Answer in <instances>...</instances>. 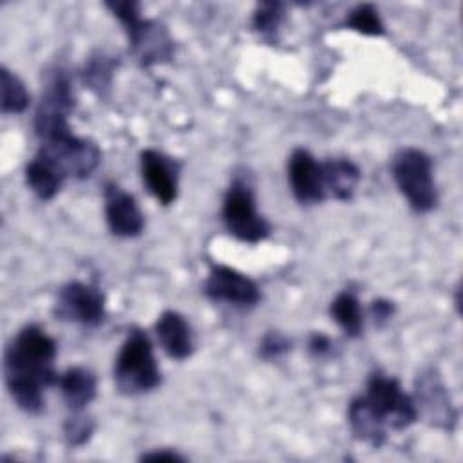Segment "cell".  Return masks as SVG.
Here are the masks:
<instances>
[{
  "label": "cell",
  "instance_id": "4fadbf2b",
  "mask_svg": "<svg viewBox=\"0 0 463 463\" xmlns=\"http://www.w3.org/2000/svg\"><path fill=\"white\" fill-rule=\"evenodd\" d=\"M288 181L293 197L300 204L322 203L326 195L322 163L306 148H295L288 161Z\"/></svg>",
  "mask_w": 463,
  "mask_h": 463
},
{
  "label": "cell",
  "instance_id": "9c48e42d",
  "mask_svg": "<svg viewBox=\"0 0 463 463\" xmlns=\"http://www.w3.org/2000/svg\"><path fill=\"white\" fill-rule=\"evenodd\" d=\"M52 313L61 322L94 327L105 320V297L92 284L71 280L60 288Z\"/></svg>",
  "mask_w": 463,
  "mask_h": 463
},
{
  "label": "cell",
  "instance_id": "cb8c5ba5",
  "mask_svg": "<svg viewBox=\"0 0 463 463\" xmlns=\"http://www.w3.org/2000/svg\"><path fill=\"white\" fill-rule=\"evenodd\" d=\"M284 20V4L280 2H262L253 11L251 25L262 36H273Z\"/></svg>",
  "mask_w": 463,
  "mask_h": 463
},
{
  "label": "cell",
  "instance_id": "ffe728a7",
  "mask_svg": "<svg viewBox=\"0 0 463 463\" xmlns=\"http://www.w3.org/2000/svg\"><path fill=\"white\" fill-rule=\"evenodd\" d=\"M329 313L333 320L338 324V327L351 338H358L364 331V311L360 306V300L354 291L344 289L340 291L331 306Z\"/></svg>",
  "mask_w": 463,
  "mask_h": 463
},
{
  "label": "cell",
  "instance_id": "7c38bea8",
  "mask_svg": "<svg viewBox=\"0 0 463 463\" xmlns=\"http://www.w3.org/2000/svg\"><path fill=\"white\" fill-rule=\"evenodd\" d=\"M141 177L146 190L161 203L172 204L179 192V163L170 156L156 150L145 148L139 156Z\"/></svg>",
  "mask_w": 463,
  "mask_h": 463
},
{
  "label": "cell",
  "instance_id": "9a60e30c",
  "mask_svg": "<svg viewBox=\"0 0 463 463\" xmlns=\"http://www.w3.org/2000/svg\"><path fill=\"white\" fill-rule=\"evenodd\" d=\"M156 336L163 347V351L174 360H186L194 353V336L192 327L186 318L174 311H163L156 320Z\"/></svg>",
  "mask_w": 463,
  "mask_h": 463
},
{
  "label": "cell",
  "instance_id": "5bb4252c",
  "mask_svg": "<svg viewBox=\"0 0 463 463\" xmlns=\"http://www.w3.org/2000/svg\"><path fill=\"white\" fill-rule=\"evenodd\" d=\"M105 221L116 237H137L145 228V215L136 197L116 183H107L103 190Z\"/></svg>",
  "mask_w": 463,
  "mask_h": 463
},
{
  "label": "cell",
  "instance_id": "d6986e66",
  "mask_svg": "<svg viewBox=\"0 0 463 463\" xmlns=\"http://www.w3.org/2000/svg\"><path fill=\"white\" fill-rule=\"evenodd\" d=\"M63 181L65 179L38 154L25 165V183L42 201H51L60 192Z\"/></svg>",
  "mask_w": 463,
  "mask_h": 463
},
{
  "label": "cell",
  "instance_id": "4316f807",
  "mask_svg": "<svg viewBox=\"0 0 463 463\" xmlns=\"http://www.w3.org/2000/svg\"><path fill=\"white\" fill-rule=\"evenodd\" d=\"M394 315V304L387 298H376L371 304V317L376 326L387 324Z\"/></svg>",
  "mask_w": 463,
  "mask_h": 463
},
{
  "label": "cell",
  "instance_id": "e0dca14e",
  "mask_svg": "<svg viewBox=\"0 0 463 463\" xmlns=\"http://www.w3.org/2000/svg\"><path fill=\"white\" fill-rule=\"evenodd\" d=\"M322 175L326 195H331L336 201H349L354 195L362 172L351 159L331 157L322 161Z\"/></svg>",
  "mask_w": 463,
  "mask_h": 463
},
{
  "label": "cell",
  "instance_id": "7a4b0ae2",
  "mask_svg": "<svg viewBox=\"0 0 463 463\" xmlns=\"http://www.w3.org/2000/svg\"><path fill=\"white\" fill-rule=\"evenodd\" d=\"M105 7L125 27L128 45L141 67L166 63L174 56V40L166 27L150 18H141L139 4L134 0L105 2Z\"/></svg>",
  "mask_w": 463,
  "mask_h": 463
},
{
  "label": "cell",
  "instance_id": "7402d4cb",
  "mask_svg": "<svg viewBox=\"0 0 463 463\" xmlns=\"http://www.w3.org/2000/svg\"><path fill=\"white\" fill-rule=\"evenodd\" d=\"M0 90L2 114H22L29 107L31 96L25 89V83L20 80L18 74L9 71L5 65L0 67Z\"/></svg>",
  "mask_w": 463,
  "mask_h": 463
},
{
  "label": "cell",
  "instance_id": "ac0fdd59",
  "mask_svg": "<svg viewBox=\"0 0 463 463\" xmlns=\"http://www.w3.org/2000/svg\"><path fill=\"white\" fill-rule=\"evenodd\" d=\"M347 423L356 439L378 449L387 439V429L373 416L362 396L351 400L347 407Z\"/></svg>",
  "mask_w": 463,
  "mask_h": 463
},
{
  "label": "cell",
  "instance_id": "2e32d148",
  "mask_svg": "<svg viewBox=\"0 0 463 463\" xmlns=\"http://www.w3.org/2000/svg\"><path fill=\"white\" fill-rule=\"evenodd\" d=\"M58 387L67 409L71 412H80L96 398L98 380L90 369L74 365L60 374Z\"/></svg>",
  "mask_w": 463,
  "mask_h": 463
},
{
  "label": "cell",
  "instance_id": "5b68a950",
  "mask_svg": "<svg viewBox=\"0 0 463 463\" xmlns=\"http://www.w3.org/2000/svg\"><path fill=\"white\" fill-rule=\"evenodd\" d=\"M373 416L392 430H403L418 420V411L412 396H409L400 382L383 373H373L367 378L365 392L360 394Z\"/></svg>",
  "mask_w": 463,
  "mask_h": 463
},
{
  "label": "cell",
  "instance_id": "3957f363",
  "mask_svg": "<svg viewBox=\"0 0 463 463\" xmlns=\"http://www.w3.org/2000/svg\"><path fill=\"white\" fill-rule=\"evenodd\" d=\"M114 383L121 394L134 396L154 391L161 383V371L148 335L134 327L128 331L114 360Z\"/></svg>",
  "mask_w": 463,
  "mask_h": 463
},
{
  "label": "cell",
  "instance_id": "603a6c76",
  "mask_svg": "<svg viewBox=\"0 0 463 463\" xmlns=\"http://www.w3.org/2000/svg\"><path fill=\"white\" fill-rule=\"evenodd\" d=\"M344 25L365 36H380L385 33L378 9L373 4H358L356 7H353Z\"/></svg>",
  "mask_w": 463,
  "mask_h": 463
},
{
  "label": "cell",
  "instance_id": "d4e9b609",
  "mask_svg": "<svg viewBox=\"0 0 463 463\" xmlns=\"http://www.w3.org/2000/svg\"><path fill=\"white\" fill-rule=\"evenodd\" d=\"M94 420L90 416H87L83 411L80 412H72V416H69L63 423V438L65 443L69 447H81L85 445L92 432H94Z\"/></svg>",
  "mask_w": 463,
  "mask_h": 463
},
{
  "label": "cell",
  "instance_id": "30bf717a",
  "mask_svg": "<svg viewBox=\"0 0 463 463\" xmlns=\"http://www.w3.org/2000/svg\"><path fill=\"white\" fill-rule=\"evenodd\" d=\"M203 291L213 302H226L239 307H251L260 300V289L255 280L224 264H213L210 268Z\"/></svg>",
  "mask_w": 463,
  "mask_h": 463
},
{
  "label": "cell",
  "instance_id": "8fae6325",
  "mask_svg": "<svg viewBox=\"0 0 463 463\" xmlns=\"http://www.w3.org/2000/svg\"><path fill=\"white\" fill-rule=\"evenodd\" d=\"M416 403L418 416L423 414L432 425L452 430L458 420L456 411L452 409L447 389L434 369L423 371L416 380V396L412 398Z\"/></svg>",
  "mask_w": 463,
  "mask_h": 463
},
{
  "label": "cell",
  "instance_id": "83f0119b",
  "mask_svg": "<svg viewBox=\"0 0 463 463\" xmlns=\"http://www.w3.org/2000/svg\"><path fill=\"white\" fill-rule=\"evenodd\" d=\"M331 347H333V342L327 335L324 333H313L307 340V351L317 356V358H322L326 354L331 353Z\"/></svg>",
  "mask_w": 463,
  "mask_h": 463
},
{
  "label": "cell",
  "instance_id": "277c9868",
  "mask_svg": "<svg viewBox=\"0 0 463 463\" xmlns=\"http://www.w3.org/2000/svg\"><path fill=\"white\" fill-rule=\"evenodd\" d=\"M392 179L409 206L418 213L430 212L438 203L432 159L420 148H400L391 161Z\"/></svg>",
  "mask_w": 463,
  "mask_h": 463
},
{
  "label": "cell",
  "instance_id": "f1b7e54d",
  "mask_svg": "<svg viewBox=\"0 0 463 463\" xmlns=\"http://www.w3.org/2000/svg\"><path fill=\"white\" fill-rule=\"evenodd\" d=\"M139 459L141 461H184V456H181L170 449H161V450L145 452Z\"/></svg>",
  "mask_w": 463,
  "mask_h": 463
},
{
  "label": "cell",
  "instance_id": "52a82bcc",
  "mask_svg": "<svg viewBox=\"0 0 463 463\" xmlns=\"http://www.w3.org/2000/svg\"><path fill=\"white\" fill-rule=\"evenodd\" d=\"M221 215L228 233L242 242L257 244L268 239L271 233L269 222L257 210L251 184L242 177L233 179L228 186L222 199Z\"/></svg>",
  "mask_w": 463,
  "mask_h": 463
},
{
  "label": "cell",
  "instance_id": "8992f818",
  "mask_svg": "<svg viewBox=\"0 0 463 463\" xmlns=\"http://www.w3.org/2000/svg\"><path fill=\"white\" fill-rule=\"evenodd\" d=\"M74 110V90L71 76L65 69L56 67L42 90L34 112V132L42 141L69 134V116Z\"/></svg>",
  "mask_w": 463,
  "mask_h": 463
},
{
  "label": "cell",
  "instance_id": "44dd1931",
  "mask_svg": "<svg viewBox=\"0 0 463 463\" xmlns=\"http://www.w3.org/2000/svg\"><path fill=\"white\" fill-rule=\"evenodd\" d=\"M116 65H118V60L114 56L107 54L105 51H96L85 61V67H83V72H81L83 83L94 94H98L99 98L105 96L109 92V89H110Z\"/></svg>",
  "mask_w": 463,
  "mask_h": 463
},
{
  "label": "cell",
  "instance_id": "ba28073f",
  "mask_svg": "<svg viewBox=\"0 0 463 463\" xmlns=\"http://www.w3.org/2000/svg\"><path fill=\"white\" fill-rule=\"evenodd\" d=\"M36 154L42 156L63 179H85L101 161L99 146L87 137L74 136L72 132L42 141Z\"/></svg>",
  "mask_w": 463,
  "mask_h": 463
},
{
  "label": "cell",
  "instance_id": "6da1fadb",
  "mask_svg": "<svg viewBox=\"0 0 463 463\" xmlns=\"http://www.w3.org/2000/svg\"><path fill=\"white\" fill-rule=\"evenodd\" d=\"M58 345L38 324L24 326L5 345L4 382L16 407L27 414H40L45 407V389L58 385L54 369Z\"/></svg>",
  "mask_w": 463,
  "mask_h": 463
},
{
  "label": "cell",
  "instance_id": "484cf974",
  "mask_svg": "<svg viewBox=\"0 0 463 463\" xmlns=\"http://www.w3.org/2000/svg\"><path fill=\"white\" fill-rule=\"evenodd\" d=\"M291 349V340L280 331H268L259 342V356L266 362L279 360Z\"/></svg>",
  "mask_w": 463,
  "mask_h": 463
}]
</instances>
